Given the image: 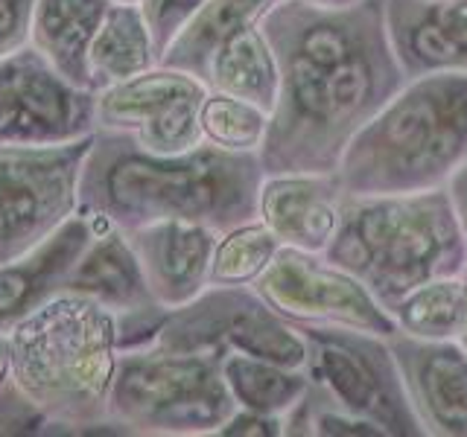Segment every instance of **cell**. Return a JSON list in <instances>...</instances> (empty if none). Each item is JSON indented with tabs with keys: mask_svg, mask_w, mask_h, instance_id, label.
Returning a JSON list of instances; mask_svg holds the SVG:
<instances>
[{
	"mask_svg": "<svg viewBox=\"0 0 467 437\" xmlns=\"http://www.w3.org/2000/svg\"><path fill=\"white\" fill-rule=\"evenodd\" d=\"M464 306V274L438 277V280L420 283L391 306L389 315L398 332L415 335V339H456Z\"/></svg>",
	"mask_w": 467,
	"mask_h": 437,
	"instance_id": "cb8c5ba5",
	"label": "cell"
},
{
	"mask_svg": "<svg viewBox=\"0 0 467 437\" xmlns=\"http://www.w3.org/2000/svg\"><path fill=\"white\" fill-rule=\"evenodd\" d=\"M266 178L257 152L202 143L184 155H152L123 131H94L79 175V213H97L117 230L187 218L225 233L254 222Z\"/></svg>",
	"mask_w": 467,
	"mask_h": 437,
	"instance_id": "7a4b0ae2",
	"label": "cell"
},
{
	"mask_svg": "<svg viewBox=\"0 0 467 437\" xmlns=\"http://www.w3.org/2000/svg\"><path fill=\"white\" fill-rule=\"evenodd\" d=\"M277 0H208L190 21L164 56L158 58V65L182 70L204 82L208 76V65L213 53L219 50L228 36L237 33L240 26L260 24V18L266 15Z\"/></svg>",
	"mask_w": 467,
	"mask_h": 437,
	"instance_id": "44dd1931",
	"label": "cell"
},
{
	"mask_svg": "<svg viewBox=\"0 0 467 437\" xmlns=\"http://www.w3.org/2000/svg\"><path fill=\"white\" fill-rule=\"evenodd\" d=\"M91 137L47 146L0 143V266L38 248L79 208V175Z\"/></svg>",
	"mask_w": 467,
	"mask_h": 437,
	"instance_id": "9c48e42d",
	"label": "cell"
},
{
	"mask_svg": "<svg viewBox=\"0 0 467 437\" xmlns=\"http://www.w3.org/2000/svg\"><path fill=\"white\" fill-rule=\"evenodd\" d=\"M117 368V318L102 303L58 291L9 330V379L50 434H99Z\"/></svg>",
	"mask_w": 467,
	"mask_h": 437,
	"instance_id": "3957f363",
	"label": "cell"
},
{
	"mask_svg": "<svg viewBox=\"0 0 467 437\" xmlns=\"http://www.w3.org/2000/svg\"><path fill=\"white\" fill-rule=\"evenodd\" d=\"M208 4V0H140V12L150 38L155 44L158 58L164 56V50L175 41V36L193 21V15Z\"/></svg>",
	"mask_w": 467,
	"mask_h": 437,
	"instance_id": "83f0119b",
	"label": "cell"
},
{
	"mask_svg": "<svg viewBox=\"0 0 467 437\" xmlns=\"http://www.w3.org/2000/svg\"><path fill=\"white\" fill-rule=\"evenodd\" d=\"M94 237L91 218L73 213L38 248L0 266V332H9L21 318L65 289L70 269Z\"/></svg>",
	"mask_w": 467,
	"mask_h": 437,
	"instance_id": "2e32d148",
	"label": "cell"
},
{
	"mask_svg": "<svg viewBox=\"0 0 467 437\" xmlns=\"http://www.w3.org/2000/svg\"><path fill=\"white\" fill-rule=\"evenodd\" d=\"M111 4H140V0H111Z\"/></svg>",
	"mask_w": 467,
	"mask_h": 437,
	"instance_id": "e575fe53",
	"label": "cell"
},
{
	"mask_svg": "<svg viewBox=\"0 0 467 437\" xmlns=\"http://www.w3.org/2000/svg\"><path fill=\"white\" fill-rule=\"evenodd\" d=\"M456 341L467 350V269H464V306H462V324H459Z\"/></svg>",
	"mask_w": 467,
	"mask_h": 437,
	"instance_id": "d6a6232c",
	"label": "cell"
},
{
	"mask_svg": "<svg viewBox=\"0 0 467 437\" xmlns=\"http://www.w3.org/2000/svg\"><path fill=\"white\" fill-rule=\"evenodd\" d=\"M260 29L281 76L257 152L263 172H336L350 137L406 85L389 41L386 4L321 9L277 0Z\"/></svg>",
	"mask_w": 467,
	"mask_h": 437,
	"instance_id": "6da1fadb",
	"label": "cell"
},
{
	"mask_svg": "<svg viewBox=\"0 0 467 437\" xmlns=\"http://www.w3.org/2000/svg\"><path fill=\"white\" fill-rule=\"evenodd\" d=\"M389 347L412 412L427 437H467V350L456 339L394 332Z\"/></svg>",
	"mask_w": 467,
	"mask_h": 437,
	"instance_id": "7c38bea8",
	"label": "cell"
},
{
	"mask_svg": "<svg viewBox=\"0 0 467 437\" xmlns=\"http://www.w3.org/2000/svg\"><path fill=\"white\" fill-rule=\"evenodd\" d=\"M208 97V91L182 97L179 102H172L170 108H164L158 117H152L150 123H143L138 131H131L140 149L152 155H184L193 152L196 146H202V126H199V111L202 102Z\"/></svg>",
	"mask_w": 467,
	"mask_h": 437,
	"instance_id": "4316f807",
	"label": "cell"
},
{
	"mask_svg": "<svg viewBox=\"0 0 467 437\" xmlns=\"http://www.w3.org/2000/svg\"><path fill=\"white\" fill-rule=\"evenodd\" d=\"M208 91V85L182 70L155 65L138 76L117 85L99 87L97 94V131H123L131 135L143 123H150L182 97Z\"/></svg>",
	"mask_w": 467,
	"mask_h": 437,
	"instance_id": "d6986e66",
	"label": "cell"
},
{
	"mask_svg": "<svg viewBox=\"0 0 467 437\" xmlns=\"http://www.w3.org/2000/svg\"><path fill=\"white\" fill-rule=\"evenodd\" d=\"M325 259L354 274L389 312L406 291L467 269V237L447 187L403 196H342Z\"/></svg>",
	"mask_w": 467,
	"mask_h": 437,
	"instance_id": "5b68a950",
	"label": "cell"
},
{
	"mask_svg": "<svg viewBox=\"0 0 467 437\" xmlns=\"http://www.w3.org/2000/svg\"><path fill=\"white\" fill-rule=\"evenodd\" d=\"M237 412L223 379V359L167 350L117 353L106 422L114 434L202 437Z\"/></svg>",
	"mask_w": 467,
	"mask_h": 437,
	"instance_id": "8992f818",
	"label": "cell"
},
{
	"mask_svg": "<svg viewBox=\"0 0 467 437\" xmlns=\"http://www.w3.org/2000/svg\"><path fill=\"white\" fill-rule=\"evenodd\" d=\"M447 189H450V196H452V204H456L459 222H462V230H464V237H467V164L456 175H452Z\"/></svg>",
	"mask_w": 467,
	"mask_h": 437,
	"instance_id": "4dcf8cb0",
	"label": "cell"
},
{
	"mask_svg": "<svg viewBox=\"0 0 467 437\" xmlns=\"http://www.w3.org/2000/svg\"><path fill=\"white\" fill-rule=\"evenodd\" d=\"M36 0H0V56H9L29 44Z\"/></svg>",
	"mask_w": 467,
	"mask_h": 437,
	"instance_id": "f1b7e54d",
	"label": "cell"
},
{
	"mask_svg": "<svg viewBox=\"0 0 467 437\" xmlns=\"http://www.w3.org/2000/svg\"><path fill=\"white\" fill-rule=\"evenodd\" d=\"M310 385L330 405L368 420L386 437H423L386 335L348 327H298Z\"/></svg>",
	"mask_w": 467,
	"mask_h": 437,
	"instance_id": "52a82bcc",
	"label": "cell"
},
{
	"mask_svg": "<svg viewBox=\"0 0 467 437\" xmlns=\"http://www.w3.org/2000/svg\"><path fill=\"white\" fill-rule=\"evenodd\" d=\"M467 164V73L406 85L365 123L336 167L345 196H403L447 187Z\"/></svg>",
	"mask_w": 467,
	"mask_h": 437,
	"instance_id": "277c9868",
	"label": "cell"
},
{
	"mask_svg": "<svg viewBox=\"0 0 467 437\" xmlns=\"http://www.w3.org/2000/svg\"><path fill=\"white\" fill-rule=\"evenodd\" d=\"M391 50L406 79L467 73V0H383Z\"/></svg>",
	"mask_w": 467,
	"mask_h": 437,
	"instance_id": "9a60e30c",
	"label": "cell"
},
{
	"mask_svg": "<svg viewBox=\"0 0 467 437\" xmlns=\"http://www.w3.org/2000/svg\"><path fill=\"white\" fill-rule=\"evenodd\" d=\"M342 187L336 172H284L260 184L257 218L284 248L325 254L342 218Z\"/></svg>",
	"mask_w": 467,
	"mask_h": 437,
	"instance_id": "5bb4252c",
	"label": "cell"
},
{
	"mask_svg": "<svg viewBox=\"0 0 467 437\" xmlns=\"http://www.w3.org/2000/svg\"><path fill=\"white\" fill-rule=\"evenodd\" d=\"M111 0H36L29 44L73 85L94 91L88 50Z\"/></svg>",
	"mask_w": 467,
	"mask_h": 437,
	"instance_id": "e0dca14e",
	"label": "cell"
},
{
	"mask_svg": "<svg viewBox=\"0 0 467 437\" xmlns=\"http://www.w3.org/2000/svg\"><path fill=\"white\" fill-rule=\"evenodd\" d=\"M202 140L225 152H260L269 131V114L223 91H208L199 111Z\"/></svg>",
	"mask_w": 467,
	"mask_h": 437,
	"instance_id": "484cf974",
	"label": "cell"
},
{
	"mask_svg": "<svg viewBox=\"0 0 467 437\" xmlns=\"http://www.w3.org/2000/svg\"><path fill=\"white\" fill-rule=\"evenodd\" d=\"M150 295L164 310H179L211 286V259L219 233L187 218H164L126 230Z\"/></svg>",
	"mask_w": 467,
	"mask_h": 437,
	"instance_id": "4fadbf2b",
	"label": "cell"
},
{
	"mask_svg": "<svg viewBox=\"0 0 467 437\" xmlns=\"http://www.w3.org/2000/svg\"><path fill=\"white\" fill-rule=\"evenodd\" d=\"M62 291L91 298L114 315L155 303L126 233L117 228L97 233L70 269Z\"/></svg>",
	"mask_w": 467,
	"mask_h": 437,
	"instance_id": "ac0fdd59",
	"label": "cell"
},
{
	"mask_svg": "<svg viewBox=\"0 0 467 437\" xmlns=\"http://www.w3.org/2000/svg\"><path fill=\"white\" fill-rule=\"evenodd\" d=\"M9 385V332H0V391Z\"/></svg>",
	"mask_w": 467,
	"mask_h": 437,
	"instance_id": "1f68e13d",
	"label": "cell"
},
{
	"mask_svg": "<svg viewBox=\"0 0 467 437\" xmlns=\"http://www.w3.org/2000/svg\"><path fill=\"white\" fill-rule=\"evenodd\" d=\"M277 251L281 242L260 218L219 233L211 259V286H254Z\"/></svg>",
	"mask_w": 467,
	"mask_h": 437,
	"instance_id": "d4e9b609",
	"label": "cell"
},
{
	"mask_svg": "<svg viewBox=\"0 0 467 437\" xmlns=\"http://www.w3.org/2000/svg\"><path fill=\"white\" fill-rule=\"evenodd\" d=\"M216 437H284V417L257 414L248 408H237L216 432Z\"/></svg>",
	"mask_w": 467,
	"mask_h": 437,
	"instance_id": "f546056e",
	"label": "cell"
},
{
	"mask_svg": "<svg viewBox=\"0 0 467 437\" xmlns=\"http://www.w3.org/2000/svg\"><path fill=\"white\" fill-rule=\"evenodd\" d=\"M223 379L237 408L272 417H286L310 388L304 368H284L245 353L223 356Z\"/></svg>",
	"mask_w": 467,
	"mask_h": 437,
	"instance_id": "603a6c76",
	"label": "cell"
},
{
	"mask_svg": "<svg viewBox=\"0 0 467 437\" xmlns=\"http://www.w3.org/2000/svg\"><path fill=\"white\" fill-rule=\"evenodd\" d=\"M158 65L155 44L146 29L143 12L138 4H111L99 33L88 50V70H91V87L117 85L123 79Z\"/></svg>",
	"mask_w": 467,
	"mask_h": 437,
	"instance_id": "7402d4cb",
	"label": "cell"
},
{
	"mask_svg": "<svg viewBox=\"0 0 467 437\" xmlns=\"http://www.w3.org/2000/svg\"><path fill=\"white\" fill-rule=\"evenodd\" d=\"M97 131V94L67 82L33 44L0 56V143H77Z\"/></svg>",
	"mask_w": 467,
	"mask_h": 437,
	"instance_id": "30bf717a",
	"label": "cell"
},
{
	"mask_svg": "<svg viewBox=\"0 0 467 437\" xmlns=\"http://www.w3.org/2000/svg\"><path fill=\"white\" fill-rule=\"evenodd\" d=\"M254 289L272 310L296 327H348L377 335H394L391 315L374 300L354 274L333 266L321 254L284 248Z\"/></svg>",
	"mask_w": 467,
	"mask_h": 437,
	"instance_id": "8fae6325",
	"label": "cell"
},
{
	"mask_svg": "<svg viewBox=\"0 0 467 437\" xmlns=\"http://www.w3.org/2000/svg\"><path fill=\"white\" fill-rule=\"evenodd\" d=\"M306 4L321 6V9H348V6L359 4V0H306Z\"/></svg>",
	"mask_w": 467,
	"mask_h": 437,
	"instance_id": "836d02e7",
	"label": "cell"
},
{
	"mask_svg": "<svg viewBox=\"0 0 467 437\" xmlns=\"http://www.w3.org/2000/svg\"><path fill=\"white\" fill-rule=\"evenodd\" d=\"M152 347L216 359L245 353L284 368L306 364L301 330L277 315L254 286H208L190 303L167 312Z\"/></svg>",
	"mask_w": 467,
	"mask_h": 437,
	"instance_id": "ba28073f",
	"label": "cell"
},
{
	"mask_svg": "<svg viewBox=\"0 0 467 437\" xmlns=\"http://www.w3.org/2000/svg\"><path fill=\"white\" fill-rule=\"evenodd\" d=\"M277 82H281L277 62L260 24L240 26L237 33L219 44L208 65V76H204L208 91L240 97L266 114H272L275 108Z\"/></svg>",
	"mask_w": 467,
	"mask_h": 437,
	"instance_id": "ffe728a7",
	"label": "cell"
}]
</instances>
